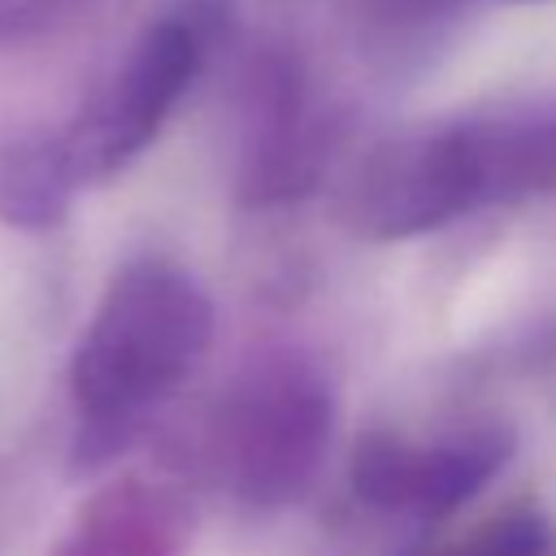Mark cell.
<instances>
[{
  "mask_svg": "<svg viewBox=\"0 0 556 556\" xmlns=\"http://www.w3.org/2000/svg\"><path fill=\"white\" fill-rule=\"evenodd\" d=\"M96 0H0V48H26L83 17Z\"/></svg>",
  "mask_w": 556,
  "mask_h": 556,
  "instance_id": "30bf717a",
  "label": "cell"
},
{
  "mask_svg": "<svg viewBox=\"0 0 556 556\" xmlns=\"http://www.w3.org/2000/svg\"><path fill=\"white\" fill-rule=\"evenodd\" d=\"M83 182L56 139V126L0 135V222L13 230H52L70 217Z\"/></svg>",
  "mask_w": 556,
  "mask_h": 556,
  "instance_id": "ba28073f",
  "label": "cell"
},
{
  "mask_svg": "<svg viewBox=\"0 0 556 556\" xmlns=\"http://www.w3.org/2000/svg\"><path fill=\"white\" fill-rule=\"evenodd\" d=\"M230 30L235 0H169L152 13L113 70L56 126L74 178L96 187L135 165Z\"/></svg>",
  "mask_w": 556,
  "mask_h": 556,
  "instance_id": "277c9868",
  "label": "cell"
},
{
  "mask_svg": "<svg viewBox=\"0 0 556 556\" xmlns=\"http://www.w3.org/2000/svg\"><path fill=\"white\" fill-rule=\"evenodd\" d=\"M343 117L321 96L304 56L261 43L235 87V195L243 208L304 200L334 165Z\"/></svg>",
  "mask_w": 556,
  "mask_h": 556,
  "instance_id": "5b68a950",
  "label": "cell"
},
{
  "mask_svg": "<svg viewBox=\"0 0 556 556\" xmlns=\"http://www.w3.org/2000/svg\"><path fill=\"white\" fill-rule=\"evenodd\" d=\"M517 452V430L500 417H473L434 434L365 430L348 456L352 495L382 517L439 521L482 495Z\"/></svg>",
  "mask_w": 556,
  "mask_h": 556,
  "instance_id": "8992f818",
  "label": "cell"
},
{
  "mask_svg": "<svg viewBox=\"0 0 556 556\" xmlns=\"http://www.w3.org/2000/svg\"><path fill=\"white\" fill-rule=\"evenodd\" d=\"M213 343V300L191 269L139 252L104 282L70 361L74 469L126 452Z\"/></svg>",
  "mask_w": 556,
  "mask_h": 556,
  "instance_id": "7a4b0ae2",
  "label": "cell"
},
{
  "mask_svg": "<svg viewBox=\"0 0 556 556\" xmlns=\"http://www.w3.org/2000/svg\"><path fill=\"white\" fill-rule=\"evenodd\" d=\"M334 439V382L300 343H261L213 395L200 426V469L239 504H300Z\"/></svg>",
  "mask_w": 556,
  "mask_h": 556,
  "instance_id": "3957f363",
  "label": "cell"
},
{
  "mask_svg": "<svg viewBox=\"0 0 556 556\" xmlns=\"http://www.w3.org/2000/svg\"><path fill=\"white\" fill-rule=\"evenodd\" d=\"M547 191H556V87L374 139L339 178L334 213L361 239L400 243Z\"/></svg>",
  "mask_w": 556,
  "mask_h": 556,
  "instance_id": "6da1fadb",
  "label": "cell"
},
{
  "mask_svg": "<svg viewBox=\"0 0 556 556\" xmlns=\"http://www.w3.org/2000/svg\"><path fill=\"white\" fill-rule=\"evenodd\" d=\"M191 500L169 482L122 478L96 491L52 556H187Z\"/></svg>",
  "mask_w": 556,
  "mask_h": 556,
  "instance_id": "52a82bcc",
  "label": "cell"
},
{
  "mask_svg": "<svg viewBox=\"0 0 556 556\" xmlns=\"http://www.w3.org/2000/svg\"><path fill=\"white\" fill-rule=\"evenodd\" d=\"M465 0H352L356 48L382 74H413L443 52Z\"/></svg>",
  "mask_w": 556,
  "mask_h": 556,
  "instance_id": "9c48e42d",
  "label": "cell"
}]
</instances>
